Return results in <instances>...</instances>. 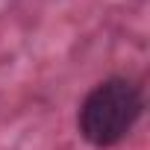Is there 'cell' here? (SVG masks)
Masks as SVG:
<instances>
[{"mask_svg": "<svg viewBox=\"0 0 150 150\" xmlns=\"http://www.w3.org/2000/svg\"><path fill=\"white\" fill-rule=\"evenodd\" d=\"M141 112H144L141 88L127 77H109L83 97L77 112V129L91 147L106 150L121 144L135 129Z\"/></svg>", "mask_w": 150, "mask_h": 150, "instance_id": "6da1fadb", "label": "cell"}]
</instances>
